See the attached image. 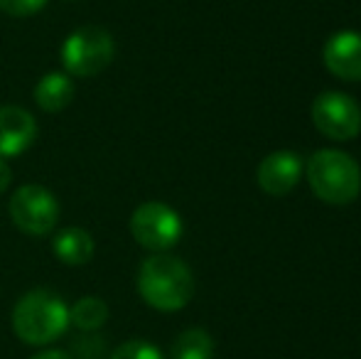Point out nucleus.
Here are the masks:
<instances>
[{"label": "nucleus", "instance_id": "nucleus-4", "mask_svg": "<svg viewBox=\"0 0 361 359\" xmlns=\"http://www.w3.org/2000/svg\"><path fill=\"white\" fill-rule=\"evenodd\" d=\"M59 54L69 77L89 79L109 69L116 57V42L109 30L99 25H84L64 39Z\"/></svg>", "mask_w": 361, "mask_h": 359}, {"label": "nucleus", "instance_id": "nucleus-6", "mask_svg": "<svg viewBox=\"0 0 361 359\" xmlns=\"http://www.w3.org/2000/svg\"><path fill=\"white\" fill-rule=\"evenodd\" d=\"M130 234L143 249L162 254L182 239V219L165 202H145L130 217Z\"/></svg>", "mask_w": 361, "mask_h": 359}, {"label": "nucleus", "instance_id": "nucleus-11", "mask_svg": "<svg viewBox=\"0 0 361 359\" xmlns=\"http://www.w3.org/2000/svg\"><path fill=\"white\" fill-rule=\"evenodd\" d=\"M52 251L62 264L67 266H84L94 259V236L81 226H67L57 231L52 239Z\"/></svg>", "mask_w": 361, "mask_h": 359}, {"label": "nucleus", "instance_id": "nucleus-5", "mask_svg": "<svg viewBox=\"0 0 361 359\" xmlns=\"http://www.w3.org/2000/svg\"><path fill=\"white\" fill-rule=\"evenodd\" d=\"M13 224L30 236H44L54 231L59 221V202L47 187L23 185L8 202Z\"/></svg>", "mask_w": 361, "mask_h": 359}, {"label": "nucleus", "instance_id": "nucleus-7", "mask_svg": "<svg viewBox=\"0 0 361 359\" xmlns=\"http://www.w3.org/2000/svg\"><path fill=\"white\" fill-rule=\"evenodd\" d=\"M312 123L329 140H352L361 130V106L342 91H322L312 101Z\"/></svg>", "mask_w": 361, "mask_h": 359}, {"label": "nucleus", "instance_id": "nucleus-3", "mask_svg": "<svg viewBox=\"0 0 361 359\" xmlns=\"http://www.w3.org/2000/svg\"><path fill=\"white\" fill-rule=\"evenodd\" d=\"M307 182L327 205H349L361 192V168L352 155L324 148L307 160Z\"/></svg>", "mask_w": 361, "mask_h": 359}, {"label": "nucleus", "instance_id": "nucleus-12", "mask_svg": "<svg viewBox=\"0 0 361 359\" xmlns=\"http://www.w3.org/2000/svg\"><path fill=\"white\" fill-rule=\"evenodd\" d=\"M76 87L69 74L62 72H49L35 87V104L47 114H59L74 101Z\"/></svg>", "mask_w": 361, "mask_h": 359}, {"label": "nucleus", "instance_id": "nucleus-18", "mask_svg": "<svg viewBox=\"0 0 361 359\" xmlns=\"http://www.w3.org/2000/svg\"><path fill=\"white\" fill-rule=\"evenodd\" d=\"M10 182H13V168L8 165V160L0 158V195L8 190Z\"/></svg>", "mask_w": 361, "mask_h": 359}, {"label": "nucleus", "instance_id": "nucleus-8", "mask_svg": "<svg viewBox=\"0 0 361 359\" xmlns=\"http://www.w3.org/2000/svg\"><path fill=\"white\" fill-rule=\"evenodd\" d=\"M305 163L295 150H276L266 155L263 163L258 165V185L266 195L283 197L298 187L302 180Z\"/></svg>", "mask_w": 361, "mask_h": 359}, {"label": "nucleus", "instance_id": "nucleus-10", "mask_svg": "<svg viewBox=\"0 0 361 359\" xmlns=\"http://www.w3.org/2000/svg\"><path fill=\"white\" fill-rule=\"evenodd\" d=\"M324 67L344 82H361V32L344 30L327 39L322 49Z\"/></svg>", "mask_w": 361, "mask_h": 359}, {"label": "nucleus", "instance_id": "nucleus-2", "mask_svg": "<svg viewBox=\"0 0 361 359\" xmlns=\"http://www.w3.org/2000/svg\"><path fill=\"white\" fill-rule=\"evenodd\" d=\"M13 330L25 345H52L69 330V305L54 291L35 288L15 303Z\"/></svg>", "mask_w": 361, "mask_h": 359}, {"label": "nucleus", "instance_id": "nucleus-9", "mask_svg": "<svg viewBox=\"0 0 361 359\" xmlns=\"http://www.w3.org/2000/svg\"><path fill=\"white\" fill-rule=\"evenodd\" d=\"M37 138V121L23 106H0V158H18Z\"/></svg>", "mask_w": 361, "mask_h": 359}, {"label": "nucleus", "instance_id": "nucleus-16", "mask_svg": "<svg viewBox=\"0 0 361 359\" xmlns=\"http://www.w3.org/2000/svg\"><path fill=\"white\" fill-rule=\"evenodd\" d=\"M69 355L72 359H106V340H101V335L94 332H86L72 342Z\"/></svg>", "mask_w": 361, "mask_h": 359}, {"label": "nucleus", "instance_id": "nucleus-14", "mask_svg": "<svg viewBox=\"0 0 361 359\" xmlns=\"http://www.w3.org/2000/svg\"><path fill=\"white\" fill-rule=\"evenodd\" d=\"M214 357V342L209 332L202 327H190L175 342H172L170 359H212Z\"/></svg>", "mask_w": 361, "mask_h": 359}, {"label": "nucleus", "instance_id": "nucleus-20", "mask_svg": "<svg viewBox=\"0 0 361 359\" xmlns=\"http://www.w3.org/2000/svg\"><path fill=\"white\" fill-rule=\"evenodd\" d=\"M67 3H76V0H67Z\"/></svg>", "mask_w": 361, "mask_h": 359}, {"label": "nucleus", "instance_id": "nucleus-17", "mask_svg": "<svg viewBox=\"0 0 361 359\" xmlns=\"http://www.w3.org/2000/svg\"><path fill=\"white\" fill-rule=\"evenodd\" d=\"M47 5V0H0V10L13 18H30L39 13Z\"/></svg>", "mask_w": 361, "mask_h": 359}, {"label": "nucleus", "instance_id": "nucleus-15", "mask_svg": "<svg viewBox=\"0 0 361 359\" xmlns=\"http://www.w3.org/2000/svg\"><path fill=\"white\" fill-rule=\"evenodd\" d=\"M109 359H165L162 352L147 340H128L111 352Z\"/></svg>", "mask_w": 361, "mask_h": 359}, {"label": "nucleus", "instance_id": "nucleus-19", "mask_svg": "<svg viewBox=\"0 0 361 359\" xmlns=\"http://www.w3.org/2000/svg\"><path fill=\"white\" fill-rule=\"evenodd\" d=\"M30 359H72V355H69V352H62V350H44Z\"/></svg>", "mask_w": 361, "mask_h": 359}, {"label": "nucleus", "instance_id": "nucleus-1", "mask_svg": "<svg viewBox=\"0 0 361 359\" xmlns=\"http://www.w3.org/2000/svg\"><path fill=\"white\" fill-rule=\"evenodd\" d=\"M138 293L155 310L175 312L182 310L195 296V276L177 256H147L138 271Z\"/></svg>", "mask_w": 361, "mask_h": 359}, {"label": "nucleus", "instance_id": "nucleus-13", "mask_svg": "<svg viewBox=\"0 0 361 359\" xmlns=\"http://www.w3.org/2000/svg\"><path fill=\"white\" fill-rule=\"evenodd\" d=\"M106 320H109V305L96 296L81 298L69 308V325L81 332H96L106 325Z\"/></svg>", "mask_w": 361, "mask_h": 359}]
</instances>
